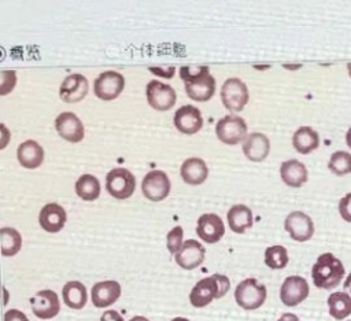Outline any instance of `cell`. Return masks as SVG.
I'll use <instances>...</instances> for the list:
<instances>
[{"instance_id":"1","label":"cell","mask_w":351,"mask_h":321,"mask_svg":"<svg viewBox=\"0 0 351 321\" xmlns=\"http://www.w3.org/2000/svg\"><path fill=\"white\" fill-rule=\"evenodd\" d=\"M180 77L185 84L186 95L196 102H207L215 92V78L207 66H182Z\"/></svg>"},{"instance_id":"2","label":"cell","mask_w":351,"mask_h":321,"mask_svg":"<svg viewBox=\"0 0 351 321\" xmlns=\"http://www.w3.org/2000/svg\"><path fill=\"white\" fill-rule=\"evenodd\" d=\"M344 266L339 258L330 252L321 254L311 269L313 283L317 288L332 289L344 277Z\"/></svg>"},{"instance_id":"3","label":"cell","mask_w":351,"mask_h":321,"mask_svg":"<svg viewBox=\"0 0 351 321\" xmlns=\"http://www.w3.org/2000/svg\"><path fill=\"white\" fill-rule=\"evenodd\" d=\"M230 287V281L223 274H213L199 280L189 294V302L192 306L200 309L211 303L214 299L222 298Z\"/></svg>"},{"instance_id":"4","label":"cell","mask_w":351,"mask_h":321,"mask_svg":"<svg viewBox=\"0 0 351 321\" xmlns=\"http://www.w3.org/2000/svg\"><path fill=\"white\" fill-rule=\"evenodd\" d=\"M266 295V287L252 277L239 283L234 289V299L237 305L244 310L259 309L265 303Z\"/></svg>"},{"instance_id":"5","label":"cell","mask_w":351,"mask_h":321,"mask_svg":"<svg viewBox=\"0 0 351 321\" xmlns=\"http://www.w3.org/2000/svg\"><path fill=\"white\" fill-rule=\"evenodd\" d=\"M106 189L115 199H128L136 189V178L128 169L115 167L106 176Z\"/></svg>"},{"instance_id":"6","label":"cell","mask_w":351,"mask_h":321,"mask_svg":"<svg viewBox=\"0 0 351 321\" xmlns=\"http://www.w3.org/2000/svg\"><path fill=\"white\" fill-rule=\"evenodd\" d=\"M215 134L223 144H239L247 139V123L241 117L225 115L217 122Z\"/></svg>"},{"instance_id":"7","label":"cell","mask_w":351,"mask_h":321,"mask_svg":"<svg viewBox=\"0 0 351 321\" xmlns=\"http://www.w3.org/2000/svg\"><path fill=\"white\" fill-rule=\"evenodd\" d=\"M248 88L240 78H228L221 88V100L232 112L241 111L248 103Z\"/></svg>"},{"instance_id":"8","label":"cell","mask_w":351,"mask_h":321,"mask_svg":"<svg viewBox=\"0 0 351 321\" xmlns=\"http://www.w3.org/2000/svg\"><path fill=\"white\" fill-rule=\"evenodd\" d=\"M145 95L148 104L156 111H167L177 102L176 91L170 85L163 84L158 80H152L148 82Z\"/></svg>"},{"instance_id":"9","label":"cell","mask_w":351,"mask_h":321,"mask_svg":"<svg viewBox=\"0 0 351 321\" xmlns=\"http://www.w3.org/2000/svg\"><path fill=\"white\" fill-rule=\"evenodd\" d=\"M125 88V78L118 71H104L101 73L93 84L95 95L101 100L117 99Z\"/></svg>"},{"instance_id":"10","label":"cell","mask_w":351,"mask_h":321,"mask_svg":"<svg viewBox=\"0 0 351 321\" xmlns=\"http://www.w3.org/2000/svg\"><path fill=\"white\" fill-rule=\"evenodd\" d=\"M170 180L162 170H152L145 174L141 184L143 195L152 202H160L167 198L170 192Z\"/></svg>"},{"instance_id":"11","label":"cell","mask_w":351,"mask_h":321,"mask_svg":"<svg viewBox=\"0 0 351 321\" xmlns=\"http://www.w3.org/2000/svg\"><path fill=\"white\" fill-rule=\"evenodd\" d=\"M308 292L310 288L306 278L302 276H289L281 285L280 299L285 306L293 307L302 303L308 296Z\"/></svg>"},{"instance_id":"12","label":"cell","mask_w":351,"mask_h":321,"mask_svg":"<svg viewBox=\"0 0 351 321\" xmlns=\"http://www.w3.org/2000/svg\"><path fill=\"white\" fill-rule=\"evenodd\" d=\"M285 230L296 241H307L314 235L313 219L303 211H292L287 215L284 222Z\"/></svg>"},{"instance_id":"13","label":"cell","mask_w":351,"mask_h":321,"mask_svg":"<svg viewBox=\"0 0 351 321\" xmlns=\"http://www.w3.org/2000/svg\"><path fill=\"white\" fill-rule=\"evenodd\" d=\"M30 305L33 314L41 320L53 318L60 310L59 298L52 289L38 291L33 298H30Z\"/></svg>"},{"instance_id":"14","label":"cell","mask_w":351,"mask_h":321,"mask_svg":"<svg viewBox=\"0 0 351 321\" xmlns=\"http://www.w3.org/2000/svg\"><path fill=\"white\" fill-rule=\"evenodd\" d=\"M174 126L184 134H195L203 126V117L197 107L192 104L182 106L177 108L173 117Z\"/></svg>"},{"instance_id":"15","label":"cell","mask_w":351,"mask_h":321,"mask_svg":"<svg viewBox=\"0 0 351 321\" xmlns=\"http://www.w3.org/2000/svg\"><path fill=\"white\" fill-rule=\"evenodd\" d=\"M196 233L203 241L208 244L218 243L225 235L223 221L214 213H206L197 218Z\"/></svg>"},{"instance_id":"16","label":"cell","mask_w":351,"mask_h":321,"mask_svg":"<svg viewBox=\"0 0 351 321\" xmlns=\"http://www.w3.org/2000/svg\"><path fill=\"white\" fill-rule=\"evenodd\" d=\"M55 128L60 137L70 143H78L85 136L81 119L74 112H62L55 119Z\"/></svg>"},{"instance_id":"17","label":"cell","mask_w":351,"mask_h":321,"mask_svg":"<svg viewBox=\"0 0 351 321\" xmlns=\"http://www.w3.org/2000/svg\"><path fill=\"white\" fill-rule=\"evenodd\" d=\"M88 91L89 84L85 75L70 74L63 80L59 88V96L66 103H77L88 95Z\"/></svg>"},{"instance_id":"18","label":"cell","mask_w":351,"mask_h":321,"mask_svg":"<svg viewBox=\"0 0 351 321\" xmlns=\"http://www.w3.org/2000/svg\"><path fill=\"white\" fill-rule=\"evenodd\" d=\"M204 257H206L204 247L197 240L188 239L186 241H184L180 251L174 255V259L180 268L192 270L203 263Z\"/></svg>"},{"instance_id":"19","label":"cell","mask_w":351,"mask_h":321,"mask_svg":"<svg viewBox=\"0 0 351 321\" xmlns=\"http://www.w3.org/2000/svg\"><path fill=\"white\" fill-rule=\"evenodd\" d=\"M121 292H122V289H121V284L118 281L106 280V281L96 283L92 287L90 299L96 307L104 309V307H108L112 303H115L118 300V298L121 296Z\"/></svg>"},{"instance_id":"20","label":"cell","mask_w":351,"mask_h":321,"mask_svg":"<svg viewBox=\"0 0 351 321\" xmlns=\"http://www.w3.org/2000/svg\"><path fill=\"white\" fill-rule=\"evenodd\" d=\"M67 219L66 210L58 203L45 204L38 214L40 226L48 233H56L63 229Z\"/></svg>"},{"instance_id":"21","label":"cell","mask_w":351,"mask_h":321,"mask_svg":"<svg viewBox=\"0 0 351 321\" xmlns=\"http://www.w3.org/2000/svg\"><path fill=\"white\" fill-rule=\"evenodd\" d=\"M270 151V141L263 133H250L243 143L244 155L252 162H262Z\"/></svg>"},{"instance_id":"22","label":"cell","mask_w":351,"mask_h":321,"mask_svg":"<svg viewBox=\"0 0 351 321\" xmlns=\"http://www.w3.org/2000/svg\"><path fill=\"white\" fill-rule=\"evenodd\" d=\"M280 176H281V180L285 182V185L292 188L302 187L308 178L306 166L296 159H289L282 162L280 167Z\"/></svg>"},{"instance_id":"23","label":"cell","mask_w":351,"mask_h":321,"mask_svg":"<svg viewBox=\"0 0 351 321\" xmlns=\"http://www.w3.org/2000/svg\"><path fill=\"white\" fill-rule=\"evenodd\" d=\"M19 163L26 169H37L44 160V150L34 140H26L16 150Z\"/></svg>"},{"instance_id":"24","label":"cell","mask_w":351,"mask_h":321,"mask_svg":"<svg viewBox=\"0 0 351 321\" xmlns=\"http://www.w3.org/2000/svg\"><path fill=\"white\" fill-rule=\"evenodd\" d=\"M208 176V167L200 158H188L181 165V177L189 185H200Z\"/></svg>"},{"instance_id":"25","label":"cell","mask_w":351,"mask_h":321,"mask_svg":"<svg viewBox=\"0 0 351 321\" xmlns=\"http://www.w3.org/2000/svg\"><path fill=\"white\" fill-rule=\"evenodd\" d=\"M226 218L230 230H233L234 233H244L254 224L252 211L245 204L232 206L226 214Z\"/></svg>"},{"instance_id":"26","label":"cell","mask_w":351,"mask_h":321,"mask_svg":"<svg viewBox=\"0 0 351 321\" xmlns=\"http://www.w3.org/2000/svg\"><path fill=\"white\" fill-rule=\"evenodd\" d=\"M292 145L300 154H310L319 145V136L313 128L300 126L292 136Z\"/></svg>"},{"instance_id":"27","label":"cell","mask_w":351,"mask_h":321,"mask_svg":"<svg viewBox=\"0 0 351 321\" xmlns=\"http://www.w3.org/2000/svg\"><path fill=\"white\" fill-rule=\"evenodd\" d=\"M62 296H63L66 306H69L70 309H74V310L82 309L88 300L86 288L80 281L66 283L62 289Z\"/></svg>"},{"instance_id":"28","label":"cell","mask_w":351,"mask_h":321,"mask_svg":"<svg viewBox=\"0 0 351 321\" xmlns=\"http://www.w3.org/2000/svg\"><path fill=\"white\" fill-rule=\"evenodd\" d=\"M329 314L335 320H344L351 314V296L347 292H333L328 298Z\"/></svg>"},{"instance_id":"29","label":"cell","mask_w":351,"mask_h":321,"mask_svg":"<svg viewBox=\"0 0 351 321\" xmlns=\"http://www.w3.org/2000/svg\"><path fill=\"white\" fill-rule=\"evenodd\" d=\"M75 193L82 200L92 202L99 198L100 195V182L92 174H82L75 181Z\"/></svg>"},{"instance_id":"30","label":"cell","mask_w":351,"mask_h":321,"mask_svg":"<svg viewBox=\"0 0 351 321\" xmlns=\"http://www.w3.org/2000/svg\"><path fill=\"white\" fill-rule=\"evenodd\" d=\"M1 254L4 257H14L22 247V236L14 228H1Z\"/></svg>"},{"instance_id":"31","label":"cell","mask_w":351,"mask_h":321,"mask_svg":"<svg viewBox=\"0 0 351 321\" xmlns=\"http://www.w3.org/2000/svg\"><path fill=\"white\" fill-rule=\"evenodd\" d=\"M265 263L270 269H284L288 265V251L282 246H270L265 251Z\"/></svg>"},{"instance_id":"32","label":"cell","mask_w":351,"mask_h":321,"mask_svg":"<svg viewBox=\"0 0 351 321\" xmlns=\"http://www.w3.org/2000/svg\"><path fill=\"white\" fill-rule=\"evenodd\" d=\"M328 167L336 176H346L351 173V154L346 151H336L332 154Z\"/></svg>"},{"instance_id":"33","label":"cell","mask_w":351,"mask_h":321,"mask_svg":"<svg viewBox=\"0 0 351 321\" xmlns=\"http://www.w3.org/2000/svg\"><path fill=\"white\" fill-rule=\"evenodd\" d=\"M182 236H184V230H182L181 226H176L167 233L166 246H167V250L173 255H176L180 251V248L182 247V244H184L182 243Z\"/></svg>"},{"instance_id":"34","label":"cell","mask_w":351,"mask_h":321,"mask_svg":"<svg viewBox=\"0 0 351 321\" xmlns=\"http://www.w3.org/2000/svg\"><path fill=\"white\" fill-rule=\"evenodd\" d=\"M16 82V75L15 71L12 70H3L1 71V89L0 93L1 95H7L8 92H11L15 86Z\"/></svg>"},{"instance_id":"35","label":"cell","mask_w":351,"mask_h":321,"mask_svg":"<svg viewBox=\"0 0 351 321\" xmlns=\"http://www.w3.org/2000/svg\"><path fill=\"white\" fill-rule=\"evenodd\" d=\"M339 211H340V215L344 221L351 222V192L340 199Z\"/></svg>"},{"instance_id":"36","label":"cell","mask_w":351,"mask_h":321,"mask_svg":"<svg viewBox=\"0 0 351 321\" xmlns=\"http://www.w3.org/2000/svg\"><path fill=\"white\" fill-rule=\"evenodd\" d=\"M4 321H29V318H27L26 314L22 313L21 310L11 309V310L5 311V314H4Z\"/></svg>"},{"instance_id":"37","label":"cell","mask_w":351,"mask_h":321,"mask_svg":"<svg viewBox=\"0 0 351 321\" xmlns=\"http://www.w3.org/2000/svg\"><path fill=\"white\" fill-rule=\"evenodd\" d=\"M100 321H123V318L117 310H106L101 314Z\"/></svg>"},{"instance_id":"38","label":"cell","mask_w":351,"mask_h":321,"mask_svg":"<svg viewBox=\"0 0 351 321\" xmlns=\"http://www.w3.org/2000/svg\"><path fill=\"white\" fill-rule=\"evenodd\" d=\"M152 73L155 74H159L160 77H166V78H171L173 77V73H174V67H169L167 70H163V69H159V67H155V69H149Z\"/></svg>"},{"instance_id":"39","label":"cell","mask_w":351,"mask_h":321,"mask_svg":"<svg viewBox=\"0 0 351 321\" xmlns=\"http://www.w3.org/2000/svg\"><path fill=\"white\" fill-rule=\"evenodd\" d=\"M277 321H299V318L293 313H284Z\"/></svg>"},{"instance_id":"40","label":"cell","mask_w":351,"mask_h":321,"mask_svg":"<svg viewBox=\"0 0 351 321\" xmlns=\"http://www.w3.org/2000/svg\"><path fill=\"white\" fill-rule=\"evenodd\" d=\"M344 288L351 294V273L347 276V278L344 281Z\"/></svg>"},{"instance_id":"41","label":"cell","mask_w":351,"mask_h":321,"mask_svg":"<svg viewBox=\"0 0 351 321\" xmlns=\"http://www.w3.org/2000/svg\"><path fill=\"white\" fill-rule=\"evenodd\" d=\"M346 143H347V145L351 148V128L347 130V133H346Z\"/></svg>"},{"instance_id":"42","label":"cell","mask_w":351,"mask_h":321,"mask_svg":"<svg viewBox=\"0 0 351 321\" xmlns=\"http://www.w3.org/2000/svg\"><path fill=\"white\" fill-rule=\"evenodd\" d=\"M129 321H149L147 317H143V316H136V317H133L132 320H129Z\"/></svg>"},{"instance_id":"43","label":"cell","mask_w":351,"mask_h":321,"mask_svg":"<svg viewBox=\"0 0 351 321\" xmlns=\"http://www.w3.org/2000/svg\"><path fill=\"white\" fill-rule=\"evenodd\" d=\"M171 321H189L188 318H184V317H176V318H173Z\"/></svg>"},{"instance_id":"44","label":"cell","mask_w":351,"mask_h":321,"mask_svg":"<svg viewBox=\"0 0 351 321\" xmlns=\"http://www.w3.org/2000/svg\"><path fill=\"white\" fill-rule=\"evenodd\" d=\"M347 70H348V74H350V77H351V62L347 64Z\"/></svg>"},{"instance_id":"45","label":"cell","mask_w":351,"mask_h":321,"mask_svg":"<svg viewBox=\"0 0 351 321\" xmlns=\"http://www.w3.org/2000/svg\"><path fill=\"white\" fill-rule=\"evenodd\" d=\"M347 321H351V320H347Z\"/></svg>"}]
</instances>
